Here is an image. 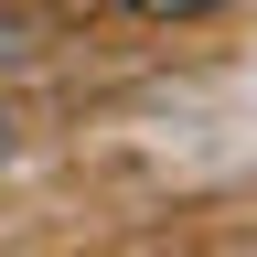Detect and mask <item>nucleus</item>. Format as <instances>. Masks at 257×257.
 Listing matches in <instances>:
<instances>
[{
  "instance_id": "nucleus-1",
  "label": "nucleus",
  "mask_w": 257,
  "mask_h": 257,
  "mask_svg": "<svg viewBox=\"0 0 257 257\" xmlns=\"http://www.w3.org/2000/svg\"><path fill=\"white\" fill-rule=\"evenodd\" d=\"M128 22H204V11H236V0H107Z\"/></svg>"
}]
</instances>
